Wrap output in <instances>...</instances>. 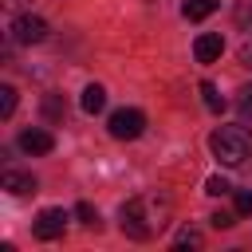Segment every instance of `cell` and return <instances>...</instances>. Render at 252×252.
Returning a JSON list of instances; mask_svg holds the SVG:
<instances>
[{
    "label": "cell",
    "mask_w": 252,
    "mask_h": 252,
    "mask_svg": "<svg viewBox=\"0 0 252 252\" xmlns=\"http://www.w3.org/2000/svg\"><path fill=\"white\" fill-rule=\"evenodd\" d=\"M165 224H169V197L142 193L122 205V232L130 240H154Z\"/></svg>",
    "instance_id": "obj_1"
},
{
    "label": "cell",
    "mask_w": 252,
    "mask_h": 252,
    "mask_svg": "<svg viewBox=\"0 0 252 252\" xmlns=\"http://www.w3.org/2000/svg\"><path fill=\"white\" fill-rule=\"evenodd\" d=\"M209 150L220 165H244V158L252 154V138L244 126H220L209 134Z\"/></svg>",
    "instance_id": "obj_2"
},
{
    "label": "cell",
    "mask_w": 252,
    "mask_h": 252,
    "mask_svg": "<svg viewBox=\"0 0 252 252\" xmlns=\"http://www.w3.org/2000/svg\"><path fill=\"white\" fill-rule=\"evenodd\" d=\"M106 126H110V138H118V142H134V138L146 130V114L134 110V106H122V110L110 114Z\"/></svg>",
    "instance_id": "obj_3"
},
{
    "label": "cell",
    "mask_w": 252,
    "mask_h": 252,
    "mask_svg": "<svg viewBox=\"0 0 252 252\" xmlns=\"http://www.w3.org/2000/svg\"><path fill=\"white\" fill-rule=\"evenodd\" d=\"M12 39H16V43H43V39H47V24H43L39 16H20V20L12 24Z\"/></svg>",
    "instance_id": "obj_4"
},
{
    "label": "cell",
    "mask_w": 252,
    "mask_h": 252,
    "mask_svg": "<svg viewBox=\"0 0 252 252\" xmlns=\"http://www.w3.org/2000/svg\"><path fill=\"white\" fill-rule=\"evenodd\" d=\"M63 224H67V213L63 209H43L35 217V236L39 240H55V236H63Z\"/></svg>",
    "instance_id": "obj_5"
},
{
    "label": "cell",
    "mask_w": 252,
    "mask_h": 252,
    "mask_svg": "<svg viewBox=\"0 0 252 252\" xmlns=\"http://www.w3.org/2000/svg\"><path fill=\"white\" fill-rule=\"evenodd\" d=\"M220 51H224V39H220L217 32H205V35H197V43H193L197 63H213V59H220Z\"/></svg>",
    "instance_id": "obj_6"
},
{
    "label": "cell",
    "mask_w": 252,
    "mask_h": 252,
    "mask_svg": "<svg viewBox=\"0 0 252 252\" xmlns=\"http://www.w3.org/2000/svg\"><path fill=\"white\" fill-rule=\"evenodd\" d=\"M20 150H24V154H51V150H55V138H51L47 130H35V126H32V130L20 134Z\"/></svg>",
    "instance_id": "obj_7"
},
{
    "label": "cell",
    "mask_w": 252,
    "mask_h": 252,
    "mask_svg": "<svg viewBox=\"0 0 252 252\" xmlns=\"http://www.w3.org/2000/svg\"><path fill=\"white\" fill-rule=\"evenodd\" d=\"M0 185H4L12 197L35 193V177H32V173H20V169H4V173H0Z\"/></svg>",
    "instance_id": "obj_8"
},
{
    "label": "cell",
    "mask_w": 252,
    "mask_h": 252,
    "mask_svg": "<svg viewBox=\"0 0 252 252\" xmlns=\"http://www.w3.org/2000/svg\"><path fill=\"white\" fill-rule=\"evenodd\" d=\"M79 106H83L87 114H98V110L106 106V91H102L98 83H91V87H83V98H79Z\"/></svg>",
    "instance_id": "obj_9"
},
{
    "label": "cell",
    "mask_w": 252,
    "mask_h": 252,
    "mask_svg": "<svg viewBox=\"0 0 252 252\" xmlns=\"http://www.w3.org/2000/svg\"><path fill=\"white\" fill-rule=\"evenodd\" d=\"M181 12H185V20H205L217 12V0H181Z\"/></svg>",
    "instance_id": "obj_10"
},
{
    "label": "cell",
    "mask_w": 252,
    "mask_h": 252,
    "mask_svg": "<svg viewBox=\"0 0 252 252\" xmlns=\"http://www.w3.org/2000/svg\"><path fill=\"white\" fill-rule=\"evenodd\" d=\"M201 98H205V106H209L213 114H220V110H224V98H220V91H217L213 83H201Z\"/></svg>",
    "instance_id": "obj_11"
},
{
    "label": "cell",
    "mask_w": 252,
    "mask_h": 252,
    "mask_svg": "<svg viewBox=\"0 0 252 252\" xmlns=\"http://www.w3.org/2000/svg\"><path fill=\"white\" fill-rule=\"evenodd\" d=\"M232 20H236V28L252 32V0H236V8H232Z\"/></svg>",
    "instance_id": "obj_12"
},
{
    "label": "cell",
    "mask_w": 252,
    "mask_h": 252,
    "mask_svg": "<svg viewBox=\"0 0 252 252\" xmlns=\"http://www.w3.org/2000/svg\"><path fill=\"white\" fill-rule=\"evenodd\" d=\"M12 110H16V91L4 83L0 87V118H12Z\"/></svg>",
    "instance_id": "obj_13"
},
{
    "label": "cell",
    "mask_w": 252,
    "mask_h": 252,
    "mask_svg": "<svg viewBox=\"0 0 252 252\" xmlns=\"http://www.w3.org/2000/svg\"><path fill=\"white\" fill-rule=\"evenodd\" d=\"M205 193H209V197H224V193H232V185L217 173V177H209V181H205Z\"/></svg>",
    "instance_id": "obj_14"
},
{
    "label": "cell",
    "mask_w": 252,
    "mask_h": 252,
    "mask_svg": "<svg viewBox=\"0 0 252 252\" xmlns=\"http://www.w3.org/2000/svg\"><path fill=\"white\" fill-rule=\"evenodd\" d=\"M177 248H201V232L197 228H181L177 232Z\"/></svg>",
    "instance_id": "obj_15"
},
{
    "label": "cell",
    "mask_w": 252,
    "mask_h": 252,
    "mask_svg": "<svg viewBox=\"0 0 252 252\" xmlns=\"http://www.w3.org/2000/svg\"><path fill=\"white\" fill-rule=\"evenodd\" d=\"M75 213H79V220H83V224H91V228H98V213H94V209H91L87 201H79V205H75Z\"/></svg>",
    "instance_id": "obj_16"
},
{
    "label": "cell",
    "mask_w": 252,
    "mask_h": 252,
    "mask_svg": "<svg viewBox=\"0 0 252 252\" xmlns=\"http://www.w3.org/2000/svg\"><path fill=\"white\" fill-rule=\"evenodd\" d=\"M209 220H213V228H232V224H236V213H224V209H220V213H213Z\"/></svg>",
    "instance_id": "obj_17"
},
{
    "label": "cell",
    "mask_w": 252,
    "mask_h": 252,
    "mask_svg": "<svg viewBox=\"0 0 252 252\" xmlns=\"http://www.w3.org/2000/svg\"><path fill=\"white\" fill-rule=\"evenodd\" d=\"M236 213H240V217H252V193H248V189L236 193Z\"/></svg>",
    "instance_id": "obj_18"
},
{
    "label": "cell",
    "mask_w": 252,
    "mask_h": 252,
    "mask_svg": "<svg viewBox=\"0 0 252 252\" xmlns=\"http://www.w3.org/2000/svg\"><path fill=\"white\" fill-rule=\"evenodd\" d=\"M240 110H244V114H252V87H248V91H240Z\"/></svg>",
    "instance_id": "obj_19"
},
{
    "label": "cell",
    "mask_w": 252,
    "mask_h": 252,
    "mask_svg": "<svg viewBox=\"0 0 252 252\" xmlns=\"http://www.w3.org/2000/svg\"><path fill=\"white\" fill-rule=\"evenodd\" d=\"M240 63H244V67H252V39H248V43H240Z\"/></svg>",
    "instance_id": "obj_20"
}]
</instances>
